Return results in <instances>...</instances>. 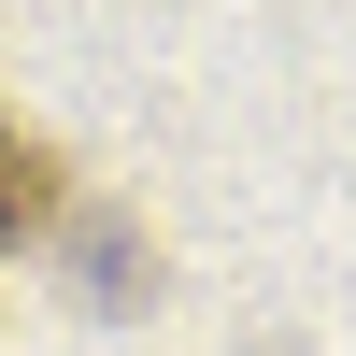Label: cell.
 I'll use <instances>...</instances> for the list:
<instances>
[{"label": "cell", "instance_id": "obj_1", "mask_svg": "<svg viewBox=\"0 0 356 356\" xmlns=\"http://www.w3.org/2000/svg\"><path fill=\"white\" fill-rule=\"evenodd\" d=\"M43 214H57V157H43L29 129H0V257H15Z\"/></svg>", "mask_w": 356, "mask_h": 356}]
</instances>
